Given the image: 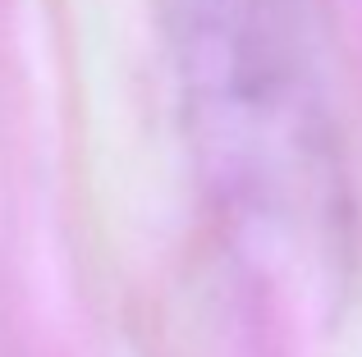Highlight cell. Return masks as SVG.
Returning a JSON list of instances; mask_svg holds the SVG:
<instances>
[{
	"label": "cell",
	"instance_id": "obj_1",
	"mask_svg": "<svg viewBox=\"0 0 362 357\" xmlns=\"http://www.w3.org/2000/svg\"><path fill=\"white\" fill-rule=\"evenodd\" d=\"M289 0H197L193 119L206 161L247 202L308 193L317 178V97Z\"/></svg>",
	"mask_w": 362,
	"mask_h": 357
}]
</instances>
